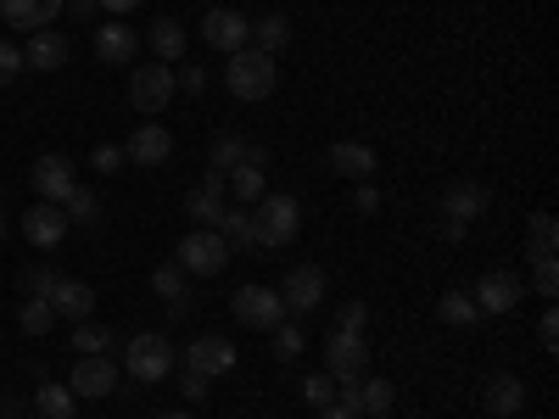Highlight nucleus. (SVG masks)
I'll list each match as a JSON object with an SVG mask.
<instances>
[{
    "label": "nucleus",
    "instance_id": "f257e3e1",
    "mask_svg": "<svg viewBox=\"0 0 559 419\" xmlns=\"http://www.w3.org/2000/svg\"><path fill=\"white\" fill-rule=\"evenodd\" d=\"M224 84H229V96H236V101H269V96H274V84H280V68H274V57H269V51L247 45V51L229 57Z\"/></svg>",
    "mask_w": 559,
    "mask_h": 419
},
{
    "label": "nucleus",
    "instance_id": "f03ea898",
    "mask_svg": "<svg viewBox=\"0 0 559 419\" xmlns=\"http://www.w3.org/2000/svg\"><path fill=\"white\" fill-rule=\"evenodd\" d=\"M297 229H302V207L292 196H258L252 202V236L258 247H292L297 241Z\"/></svg>",
    "mask_w": 559,
    "mask_h": 419
},
{
    "label": "nucleus",
    "instance_id": "7ed1b4c3",
    "mask_svg": "<svg viewBox=\"0 0 559 419\" xmlns=\"http://www.w3.org/2000/svg\"><path fill=\"white\" fill-rule=\"evenodd\" d=\"M123 369H129L134 381H146V386L168 381V375H174V347H168V336H157V331L134 336L129 352H123Z\"/></svg>",
    "mask_w": 559,
    "mask_h": 419
},
{
    "label": "nucleus",
    "instance_id": "20e7f679",
    "mask_svg": "<svg viewBox=\"0 0 559 419\" xmlns=\"http://www.w3.org/2000/svg\"><path fill=\"white\" fill-rule=\"evenodd\" d=\"M174 73H168V62H146V68H134L129 73V107L134 112H163L168 101H174Z\"/></svg>",
    "mask_w": 559,
    "mask_h": 419
},
{
    "label": "nucleus",
    "instance_id": "39448f33",
    "mask_svg": "<svg viewBox=\"0 0 559 419\" xmlns=\"http://www.w3.org/2000/svg\"><path fill=\"white\" fill-rule=\"evenodd\" d=\"M236 319L247 324V331H280L292 313H286V302H280V291H269V286H241L236 291Z\"/></svg>",
    "mask_w": 559,
    "mask_h": 419
},
{
    "label": "nucleus",
    "instance_id": "423d86ee",
    "mask_svg": "<svg viewBox=\"0 0 559 419\" xmlns=\"http://www.w3.org/2000/svg\"><path fill=\"white\" fill-rule=\"evenodd\" d=\"M392 381H381V375H347V381H336V403L342 408H353V414H392Z\"/></svg>",
    "mask_w": 559,
    "mask_h": 419
},
{
    "label": "nucleus",
    "instance_id": "0eeeda50",
    "mask_svg": "<svg viewBox=\"0 0 559 419\" xmlns=\"http://www.w3.org/2000/svg\"><path fill=\"white\" fill-rule=\"evenodd\" d=\"M224 263H229V247H224L218 229H191V236L179 241V268L185 274H224Z\"/></svg>",
    "mask_w": 559,
    "mask_h": 419
},
{
    "label": "nucleus",
    "instance_id": "6e6552de",
    "mask_svg": "<svg viewBox=\"0 0 559 419\" xmlns=\"http://www.w3.org/2000/svg\"><path fill=\"white\" fill-rule=\"evenodd\" d=\"M112 386H118V363L107 352H79L73 358V381H68L73 397H112Z\"/></svg>",
    "mask_w": 559,
    "mask_h": 419
},
{
    "label": "nucleus",
    "instance_id": "1a4fd4ad",
    "mask_svg": "<svg viewBox=\"0 0 559 419\" xmlns=\"http://www.w3.org/2000/svg\"><path fill=\"white\" fill-rule=\"evenodd\" d=\"M202 39L213 45V51L236 57V51H247V45H252V23H247L241 12H229V7H213V12L202 17Z\"/></svg>",
    "mask_w": 559,
    "mask_h": 419
},
{
    "label": "nucleus",
    "instance_id": "9d476101",
    "mask_svg": "<svg viewBox=\"0 0 559 419\" xmlns=\"http://www.w3.org/2000/svg\"><path fill=\"white\" fill-rule=\"evenodd\" d=\"M369 363V347L358 331H331V342H324V375L331 381H347V375H364Z\"/></svg>",
    "mask_w": 559,
    "mask_h": 419
},
{
    "label": "nucleus",
    "instance_id": "9b49d317",
    "mask_svg": "<svg viewBox=\"0 0 559 419\" xmlns=\"http://www.w3.org/2000/svg\"><path fill=\"white\" fill-rule=\"evenodd\" d=\"M79 184V173H73V163L62 157V152H45V157H34V196L39 202H68V191Z\"/></svg>",
    "mask_w": 559,
    "mask_h": 419
},
{
    "label": "nucleus",
    "instance_id": "f8f14e48",
    "mask_svg": "<svg viewBox=\"0 0 559 419\" xmlns=\"http://www.w3.org/2000/svg\"><path fill=\"white\" fill-rule=\"evenodd\" d=\"M481 408L492 419H515L526 408V381L521 375H509V369H492V375L481 381Z\"/></svg>",
    "mask_w": 559,
    "mask_h": 419
},
{
    "label": "nucleus",
    "instance_id": "ddd939ff",
    "mask_svg": "<svg viewBox=\"0 0 559 419\" xmlns=\"http://www.w3.org/2000/svg\"><path fill=\"white\" fill-rule=\"evenodd\" d=\"M280 302H286V313H313L324 302V268L313 263H297L286 274V286H280Z\"/></svg>",
    "mask_w": 559,
    "mask_h": 419
},
{
    "label": "nucleus",
    "instance_id": "4468645a",
    "mask_svg": "<svg viewBox=\"0 0 559 419\" xmlns=\"http://www.w3.org/2000/svg\"><path fill=\"white\" fill-rule=\"evenodd\" d=\"M476 308L481 313H509V308H515L521 302V274H509V268H492V274H481L476 279Z\"/></svg>",
    "mask_w": 559,
    "mask_h": 419
},
{
    "label": "nucleus",
    "instance_id": "2eb2a0df",
    "mask_svg": "<svg viewBox=\"0 0 559 419\" xmlns=\"http://www.w3.org/2000/svg\"><path fill=\"white\" fill-rule=\"evenodd\" d=\"M23 236H28V247H62V236H68V213L57 207V202H39V207H28L23 213Z\"/></svg>",
    "mask_w": 559,
    "mask_h": 419
},
{
    "label": "nucleus",
    "instance_id": "dca6fc26",
    "mask_svg": "<svg viewBox=\"0 0 559 419\" xmlns=\"http://www.w3.org/2000/svg\"><path fill=\"white\" fill-rule=\"evenodd\" d=\"M68 0H0V17H7L17 34H34V28H51L62 17Z\"/></svg>",
    "mask_w": 559,
    "mask_h": 419
},
{
    "label": "nucleus",
    "instance_id": "f3484780",
    "mask_svg": "<svg viewBox=\"0 0 559 419\" xmlns=\"http://www.w3.org/2000/svg\"><path fill=\"white\" fill-rule=\"evenodd\" d=\"M185 369H197V375H229L236 369V347H229L224 336H202V342H191L185 347Z\"/></svg>",
    "mask_w": 559,
    "mask_h": 419
},
{
    "label": "nucleus",
    "instance_id": "a211bd4d",
    "mask_svg": "<svg viewBox=\"0 0 559 419\" xmlns=\"http://www.w3.org/2000/svg\"><path fill=\"white\" fill-rule=\"evenodd\" d=\"M168 152H174V134H168L163 123H140V129L129 134V146H123V157H129V163H140V168L168 163Z\"/></svg>",
    "mask_w": 559,
    "mask_h": 419
},
{
    "label": "nucleus",
    "instance_id": "6ab92c4d",
    "mask_svg": "<svg viewBox=\"0 0 559 419\" xmlns=\"http://www.w3.org/2000/svg\"><path fill=\"white\" fill-rule=\"evenodd\" d=\"M224 191H229L224 173H207V179L197 184V191L185 196V213L197 218V229H218V218H224Z\"/></svg>",
    "mask_w": 559,
    "mask_h": 419
},
{
    "label": "nucleus",
    "instance_id": "aec40b11",
    "mask_svg": "<svg viewBox=\"0 0 559 419\" xmlns=\"http://www.w3.org/2000/svg\"><path fill=\"white\" fill-rule=\"evenodd\" d=\"M68 62V34H51V28H34L28 45H23V68L34 73H57Z\"/></svg>",
    "mask_w": 559,
    "mask_h": 419
},
{
    "label": "nucleus",
    "instance_id": "412c9836",
    "mask_svg": "<svg viewBox=\"0 0 559 419\" xmlns=\"http://www.w3.org/2000/svg\"><path fill=\"white\" fill-rule=\"evenodd\" d=\"M487 202H492V191H487V184H471V179H464V184H453V191L442 196V218H453V224H464V229H471V224L487 213Z\"/></svg>",
    "mask_w": 559,
    "mask_h": 419
},
{
    "label": "nucleus",
    "instance_id": "4be33fe9",
    "mask_svg": "<svg viewBox=\"0 0 559 419\" xmlns=\"http://www.w3.org/2000/svg\"><path fill=\"white\" fill-rule=\"evenodd\" d=\"M134 51H140V34L118 17V23H107V28H96V57L107 62V68H123V62H134Z\"/></svg>",
    "mask_w": 559,
    "mask_h": 419
},
{
    "label": "nucleus",
    "instance_id": "5701e85b",
    "mask_svg": "<svg viewBox=\"0 0 559 419\" xmlns=\"http://www.w3.org/2000/svg\"><path fill=\"white\" fill-rule=\"evenodd\" d=\"M263 163H269V152H263V146H252V157H247L241 168H229V173H224L229 196H236L241 207H252V202L263 196Z\"/></svg>",
    "mask_w": 559,
    "mask_h": 419
},
{
    "label": "nucleus",
    "instance_id": "b1692460",
    "mask_svg": "<svg viewBox=\"0 0 559 419\" xmlns=\"http://www.w3.org/2000/svg\"><path fill=\"white\" fill-rule=\"evenodd\" d=\"M331 168L342 173V179H369V173H376V152H369L364 146V140H336V146H331Z\"/></svg>",
    "mask_w": 559,
    "mask_h": 419
},
{
    "label": "nucleus",
    "instance_id": "393cba45",
    "mask_svg": "<svg viewBox=\"0 0 559 419\" xmlns=\"http://www.w3.org/2000/svg\"><path fill=\"white\" fill-rule=\"evenodd\" d=\"M51 308H57V319H73L79 324V319H90V308H96V291H90L84 279H68L62 274V286L51 291Z\"/></svg>",
    "mask_w": 559,
    "mask_h": 419
},
{
    "label": "nucleus",
    "instance_id": "a878e982",
    "mask_svg": "<svg viewBox=\"0 0 559 419\" xmlns=\"http://www.w3.org/2000/svg\"><path fill=\"white\" fill-rule=\"evenodd\" d=\"M152 291H157L174 313H185V308H191V274H185L179 263H163V268L152 274Z\"/></svg>",
    "mask_w": 559,
    "mask_h": 419
},
{
    "label": "nucleus",
    "instance_id": "bb28decb",
    "mask_svg": "<svg viewBox=\"0 0 559 419\" xmlns=\"http://www.w3.org/2000/svg\"><path fill=\"white\" fill-rule=\"evenodd\" d=\"M252 157V140L241 134H213V146H207V173H229V168H241Z\"/></svg>",
    "mask_w": 559,
    "mask_h": 419
},
{
    "label": "nucleus",
    "instance_id": "cd10ccee",
    "mask_svg": "<svg viewBox=\"0 0 559 419\" xmlns=\"http://www.w3.org/2000/svg\"><path fill=\"white\" fill-rule=\"evenodd\" d=\"M252 45H258V51H269V57H280V51L292 45V17H286V12H269V17H258Z\"/></svg>",
    "mask_w": 559,
    "mask_h": 419
},
{
    "label": "nucleus",
    "instance_id": "c85d7f7f",
    "mask_svg": "<svg viewBox=\"0 0 559 419\" xmlns=\"http://www.w3.org/2000/svg\"><path fill=\"white\" fill-rule=\"evenodd\" d=\"M218 236H224L229 258L252 252V247H258V236H252V207H247V213H224V218H218Z\"/></svg>",
    "mask_w": 559,
    "mask_h": 419
},
{
    "label": "nucleus",
    "instance_id": "c756f323",
    "mask_svg": "<svg viewBox=\"0 0 559 419\" xmlns=\"http://www.w3.org/2000/svg\"><path fill=\"white\" fill-rule=\"evenodd\" d=\"M437 319H442V324H453V331H464V324H476V319H481V308H476V297H471V291H442Z\"/></svg>",
    "mask_w": 559,
    "mask_h": 419
},
{
    "label": "nucleus",
    "instance_id": "7c9ffc66",
    "mask_svg": "<svg viewBox=\"0 0 559 419\" xmlns=\"http://www.w3.org/2000/svg\"><path fill=\"white\" fill-rule=\"evenodd\" d=\"M73 403H79V397H73L68 386H57V381H45V386L34 392V414H39V419H73Z\"/></svg>",
    "mask_w": 559,
    "mask_h": 419
},
{
    "label": "nucleus",
    "instance_id": "2f4dec72",
    "mask_svg": "<svg viewBox=\"0 0 559 419\" xmlns=\"http://www.w3.org/2000/svg\"><path fill=\"white\" fill-rule=\"evenodd\" d=\"M146 39H152V51H157V62H179V57H185V28H179L174 17H157Z\"/></svg>",
    "mask_w": 559,
    "mask_h": 419
},
{
    "label": "nucleus",
    "instance_id": "473e14b6",
    "mask_svg": "<svg viewBox=\"0 0 559 419\" xmlns=\"http://www.w3.org/2000/svg\"><path fill=\"white\" fill-rule=\"evenodd\" d=\"M73 347H79V352H107V347H112V331H107V324L79 319V324H73Z\"/></svg>",
    "mask_w": 559,
    "mask_h": 419
},
{
    "label": "nucleus",
    "instance_id": "72a5a7b5",
    "mask_svg": "<svg viewBox=\"0 0 559 419\" xmlns=\"http://www.w3.org/2000/svg\"><path fill=\"white\" fill-rule=\"evenodd\" d=\"M96 207H102V196H96V191H84V184H73L68 202H62L68 224H73V218H79V224H90V218H96Z\"/></svg>",
    "mask_w": 559,
    "mask_h": 419
},
{
    "label": "nucleus",
    "instance_id": "f704fd0d",
    "mask_svg": "<svg viewBox=\"0 0 559 419\" xmlns=\"http://www.w3.org/2000/svg\"><path fill=\"white\" fill-rule=\"evenodd\" d=\"M51 324H57V308H51V302H39V297L23 302V331H28V336H45Z\"/></svg>",
    "mask_w": 559,
    "mask_h": 419
},
{
    "label": "nucleus",
    "instance_id": "c9c22d12",
    "mask_svg": "<svg viewBox=\"0 0 559 419\" xmlns=\"http://www.w3.org/2000/svg\"><path fill=\"white\" fill-rule=\"evenodd\" d=\"M554 247H559L554 213H537V218H532V258H554Z\"/></svg>",
    "mask_w": 559,
    "mask_h": 419
},
{
    "label": "nucleus",
    "instance_id": "e433bc0d",
    "mask_svg": "<svg viewBox=\"0 0 559 419\" xmlns=\"http://www.w3.org/2000/svg\"><path fill=\"white\" fill-rule=\"evenodd\" d=\"M23 286H28V297L51 302V291L62 286V268H28V274H23Z\"/></svg>",
    "mask_w": 559,
    "mask_h": 419
},
{
    "label": "nucleus",
    "instance_id": "4c0bfd02",
    "mask_svg": "<svg viewBox=\"0 0 559 419\" xmlns=\"http://www.w3.org/2000/svg\"><path fill=\"white\" fill-rule=\"evenodd\" d=\"M302 403H308V408H331V403H336V381H331V375H308V381H302Z\"/></svg>",
    "mask_w": 559,
    "mask_h": 419
},
{
    "label": "nucleus",
    "instance_id": "58836bf2",
    "mask_svg": "<svg viewBox=\"0 0 559 419\" xmlns=\"http://www.w3.org/2000/svg\"><path fill=\"white\" fill-rule=\"evenodd\" d=\"M532 286H537V297H559V263L554 258H537V274H532Z\"/></svg>",
    "mask_w": 559,
    "mask_h": 419
},
{
    "label": "nucleus",
    "instance_id": "ea45409f",
    "mask_svg": "<svg viewBox=\"0 0 559 419\" xmlns=\"http://www.w3.org/2000/svg\"><path fill=\"white\" fill-rule=\"evenodd\" d=\"M274 358H302V331H297V324H280V331H274Z\"/></svg>",
    "mask_w": 559,
    "mask_h": 419
},
{
    "label": "nucleus",
    "instance_id": "a19ab883",
    "mask_svg": "<svg viewBox=\"0 0 559 419\" xmlns=\"http://www.w3.org/2000/svg\"><path fill=\"white\" fill-rule=\"evenodd\" d=\"M17 73H23V45L0 39V89H7V84H12Z\"/></svg>",
    "mask_w": 559,
    "mask_h": 419
},
{
    "label": "nucleus",
    "instance_id": "79ce46f5",
    "mask_svg": "<svg viewBox=\"0 0 559 419\" xmlns=\"http://www.w3.org/2000/svg\"><path fill=\"white\" fill-rule=\"evenodd\" d=\"M179 392L191 397V403H202V397H213V381L197 375V369H179Z\"/></svg>",
    "mask_w": 559,
    "mask_h": 419
},
{
    "label": "nucleus",
    "instance_id": "37998d69",
    "mask_svg": "<svg viewBox=\"0 0 559 419\" xmlns=\"http://www.w3.org/2000/svg\"><path fill=\"white\" fill-rule=\"evenodd\" d=\"M364 324H369V308H364V302H342L336 331H358V336H364Z\"/></svg>",
    "mask_w": 559,
    "mask_h": 419
},
{
    "label": "nucleus",
    "instance_id": "c03bdc74",
    "mask_svg": "<svg viewBox=\"0 0 559 419\" xmlns=\"http://www.w3.org/2000/svg\"><path fill=\"white\" fill-rule=\"evenodd\" d=\"M90 163H96L102 173H118L123 168V146H96V152H90Z\"/></svg>",
    "mask_w": 559,
    "mask_h": 419
},
{
    "label": "nucleus",
    "instance_id": "a18cd8bd",
    "mask_svg": "<svg viewBox=\"0 0 559 419\" xmlns=\"http://www.w3.org/2000/svg\"><path fill=\"white\" fill-rule=\"evenodd\" d=\"M537 342H543V347H548V352H554V347H559V313H554V308H548V313H543V319H537Z\"/></svg>",
    "mask_w": 559,
    "mask_h": 419
},
{
    "label": "nucleus",
    "instance_id": "49530a36",
    "mask_svg": "<svg viewBox=\"0 0 559 419\" xmlns=\"http://www.w3.org/2000/svg\"><path fill=\"white\" fill-rule=\"evenodd\" d=\"M174 84L185 89V96H202V89H207V73H202V68H185V73H174Z\"/></svg>",
    "mask_w": 559,
    "mask_h": 419
},
{
    "label": "nucleus",
    "instance_id": "de8ad7c7",
    "mask_svg": "<svg viewBox=\"0 0 559 419\" xmlns=\"http://www.w3.org/2000/svg\"><path fill=\"white\" fill-rule=\"evenodd\" d=\"M353 202H358V213H376V207H381V191H376V184H369V179H364Z\"/></svg>",
    "mask_w": 559,
    "mask_h": 419
},
{
    "label": "nucleus",
    "instance_id": "09e8293b",
    "mask_svg": "<svg viewBox=\"0 0 559 419\" xmlns=\"http://www.w3.org/2000/svg\"><path fill=\"white\" fill-rule=\"evenodd\" d=\"M437 236H442L448 247H459V241H464V224H453V218H442V224H437Z\"/></svg>",
    "mask_w": 559,
    "mask_h": 419
},
{
    "label": "nucleus",
    "instance_id": "8fccbe9b",
    "mask_svg": "<svg viewBox=\"0 0 559 419\" xmlns=\"http://www.w3.org/2000/svg\"><path fill=\"white\" fill-rule=\"evenodd\" d=\"M319 419H358L353 408H342V403H331V408H319Z\"/></svg>",
    "mask_w": 559,
    "mask_h": 419
},
{
    "label": "nucleus",
    "instance_id": "3c124183",
    "mask_svg": "<svg viewBox=\"0 0 559 419\" xmlns=\"http://www.w3.org/2000/svg\"><path fill=\"white\" fill-rule=\"evenodd\" d=\"M68 7H73L79 17H90V12H102V0H68Z\"/></svg>",
    "mask_w": 559,
    "mask_h": 419
},
{
    "label": "nucleus",
    "instance_id": "603ef678",
    "mask_svg": "<svg viewBox=\"0 0 559 419\" xmlns=\"http://www.w3.org/2000/svg\"><path fill=\"white\" fill-rule=\"evenodd\" d=\"M102 7H107V12H118V17H123V12H134V7H140V0H102Z\"/></svg>",
    "mask_w": 559,
    "mask_h": 419
},
{
    "label": "nucleus",
    "instance_id": "864d4df0",
    "mask_svg": "<svg viewBox=\"0 0 559 419\" xmlns=\"http://www.w3.org/2000/svg\"><path fill=\"white\" fill-rule=\"evenodd\" d=\"M157 419H191V414H157Z\"/></svg>",
    "mask_w": 559,
    "mask_h": 419
},
{
    "label": "nucleus",
    "instance_id": "5fc2aeb1",
    "mask_svg": "<svg viewBox=\"0 0 559 419\" xmlns=\"http://www.w3.org/2000/svg\"><path fill=\"white\" fill-rule=\"evenodd\" d=\"M0 236H7V218H0Z\"/></svg>",
    "mask_w": 559,
    "mask_h": 419
},
{
    "label": "nucleus",
    "instance_id": "6e6d98bb",
    "mask_svg": "<svg viewBox=\"0 0 559 419\" xmlns=\"http://www.w3.org/2000/svg\"><path fill=\"white\" fill-rule=\"evenodd\" d=\"M376 419H392V414H376Z\"/></svg>",
    "mask_w": 559,
    "mask_h": 419
}]
</instances>
